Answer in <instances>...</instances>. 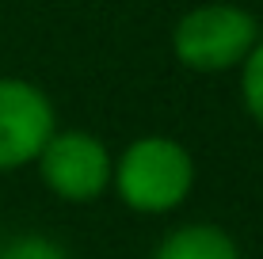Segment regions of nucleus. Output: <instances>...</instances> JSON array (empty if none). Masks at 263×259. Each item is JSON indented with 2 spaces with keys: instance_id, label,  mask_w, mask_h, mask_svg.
Instances as JSON below:
<instances>
[{
  "instance_id": "nucleus-1",
  "label": "nucleus",
  "mask_w": 263,
  "mask_h": 259,
  "mask_svg": "<svg viewBox=\"0 0 263 259\" xmlns=\"http://www.w3.org/2000/svg\"><path fill=\"white\" fill-rule=\"evenodd\" d=\"M111 187L134 213H172L195 187V156L168 133H141L115 156Z\"/></svg>"
},
{
  "instance_id": "nucleus-2",
  "label": "nucleus",
  "mask_w": 263,
  "mask_h": 259,
  "mask_svg": "<svg viewBox=\"0 0 263 259\" xmlns=\"http://www.w3.org/2000/svg\"><path fill=\"white\" fill-rule=\"evenodd\" d=\"M263 34L259 19L240 4L210 0L183 12L172 27V53L191 73H233Z\"/></svg>"
},
{
  "instance_id": "nucleus-3",
  "label": "nucleus",
  "mask_w": 263,
  "mask_h": 259,
  "mask_svg": "<svg viewBox=\"0 0 263 259\" xmlns=\"http://www.w3.org/2000/svg\"><path fill=\"white\" fill-rule=\"evenodd\" d=\"M111 164L115 156L88 130H53V137L34 160L46 191L69 206H88L103 198L111 187Z\"/></svg>"
},
{
  "instance_id": "nucleus-4",
  "label": "nucleus",
  "mask_w": 263,
  "mask_h": 259,
  "mask_svg": "<svg viewBox=\"0 0 263 259\" xmlns=\"http://www.w3.org/2000/svg\"><path fill=\"white\" fill-rule=\"evenodd\" d=\"M58 130V111L39 84L23 76H0V172L34 164Z\"/></svg>"
},
{
  "instance_id": "nucleus-5",
  "label": "nucleus",
  "mask_w": 263,
  "mask_h": 259,
  "mask_svg": "<svg viewBox=\"0 0 263 259\" xmlns=\"http://www.w3.org/2000/svg\"><path fill=\"white\" fill-rule=\"evenodd\" d=\"M153 259H240L233 233L214 221H191L179 225L153 248Z\"/></svg>"
},
{
  "instance_id": "nucleus-6",
  "label": "nucleus",
  "mask_w": 263,
  "mask_h": 259,
  "mask_svg": "<svg viewBox=\"0 0 263 259\" xmlns=\"http://www.w3.org/2000/svg\"><path fill=\"white\" fill-rule=\"evenodd\" d=\"M240 103L248 118L263 130V34L256 38L252 53L240 61Z\"/></svg>"
},
{
  "instance_id": "nucleus-7",
  "label": "nucleus",
  "mask_w": 263,
  "mask_h": 259,
  "mask_svg": "<svg viewBox=\"0 0 263 259\" xmlns=\"http://www.w3.org/2000/svg\"><path fill=\"white\" fill-rule=\"evenodd\" d=\"M0 259H69V252L46 233H20L0 240Z\"/></svg>"
}]
</instances>
